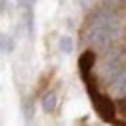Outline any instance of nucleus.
Here are the masks:
<instances>
[{"label": "nucleus", "instance_id": "6e6552de", "mask_svg": "<svg viewBox=\"0 0 126 126\" xmlns=\"http://www.w3.org/2000/svg\"><path fill=\"white\" fill-rule=\"evenodd\" d=\"M14 48H16V43H14V39H12L10 35H0V50L12 52Z\"/></svg>", "mask_w": 126, "mask_h": 126}, {"label": "nucleus", "instance_id": "39448f33", "mask_svg": "<svg viewBox=\"0 0 126 126\" xmlns=\"http://www.w3.org/2000/svg\"><path fill=\"white\" fill-rule=\"evenodd\" d=\"M93 62H95V54H93V52H91V50L83 52L81 58H79V70H81V74H87V72L91 70Z\"/></svg>", "mask_w": 126, "mask_h": 126}, {"label": "nucleus", "instance_id": "0eeeda50", "mask_svg": "<svg viewBox=\"0 0 126 126\" xmlns=\"http://www.w3.org/2000/svg\"><path fill=\"white\" fill-rule=\"evenodd\" d=\"M58 47H60V50H62L64 54H70V52L74 50V41H72V37L62 35V37H60V41H58Z\"/></svg>", "mask_w": 126, "mask_h": 126}, {"label": "nucleus", "instance_id": "f257e3e1", "mask_svg": "<svg viewBox=\"0 0 126 126\" xmlns=\"http://www.w3.org/2000/svg\"><path fill=\"white\" fill-rule=\"evenodd\" d=\"M120 31H122L120 17L110 10H103L93 17L85 39L95 48H109L120 37Z\"/></svg>", "mask_w": 126, "mask_h": 126}, {"label": "nucleus", "instance_id": "7ed1b4c3", "mask_svg": "<svg viewBox=\"0 0 126 126\" xmlns=\"http://www.w3.org/2000/svg\"><path fill=\"white\" fill-rule=\"evenodd\" d=\"M91 97H93V105L97 109V112L105 120H112V116H114V105H112V101H109L107 97L97 95V93H91Z\"/></svg>", "mask_w": 126, "mask_h": 126}, {"label": "nucleus", "instance_id": "423d86ee", "mask_svg": "<svg viewBox=\"0 0 126 126\" xmlns=\"http://www.w3.org/2000/svg\"><path fill=\"white\" fill-rule=\"evenodd\" d=\"M41 107L45 112H52V110L56 109V95L54 93H47L43 97V101H41Z\"/></svg>", "mask_w": 126, "mask_h": 126}, {"label": "nucleus", "instance_id": "1a4fd4ad", "mask_svg": "<svg viewBox=\"0 0 126 126\" xmlns=\"http://www.w3.org/2000/svg\"><path fill=\"white\" fill-rule=\"evenodd\" d=\"M25 116L31 118V107H29V101H25Z\"/></svg>", "mask_w": 126, "mask_h": 126}, {"label": "nucleus", "instance_id": "9d476101", "mask_svg": "<svg viewBox=\"0 0 126 126\" xmlns=\"http://www.w3.org/2000/svg\"><path fill=\"white\" fill-rule=\"evenodd\" d=\"M79 2H81V6H83V8H89V6L93 4L95 0H79Z\"/></svg>", "mask_w": 126, "mask_h": 126}, {"label": "nucleus", "instance_id": "9b49d317", "mask_svg": "<svg viewBox=\"0 0 126 126\" xmlns=\"http://www.w3.org/2000/svg\"><path fill=\"white\" fill-rule=\"evenodd\" d=\"M124 2H126V0H124Z\"/></svg>", "mask_w": 126, "mask_h": 126}, {"label": "nucleus", "instance_id": "20e7f679", "mask_svg": "<svg viewBox=\"0 0 126 126\" xmlns=\"http://www.w3.org/2000/svg\"><path fill=\"white\" fill-rule=\"evenodd\" d=\"M110 87H112V91H114L116 95L126 93V68L112 78V85H110Z\"/></svg>", "mask_w": 126, "mask_h": 126}, {"label": "nucleus", "instance_id": "f03ea898", "mask_svg": "<svg viewBox=\"0 0 126 126\" xmlns=\"http://www.w3.org/2000/svg\"><path fill=\"white\" fill-rule=\"evenodd\" d=\"M122 70H124V54L122 52H112L103 62V74L110 79L114 78L118 72H122Z\"/></svg>", "mask_w": 126, "mask_h": 126}]
</instances>
